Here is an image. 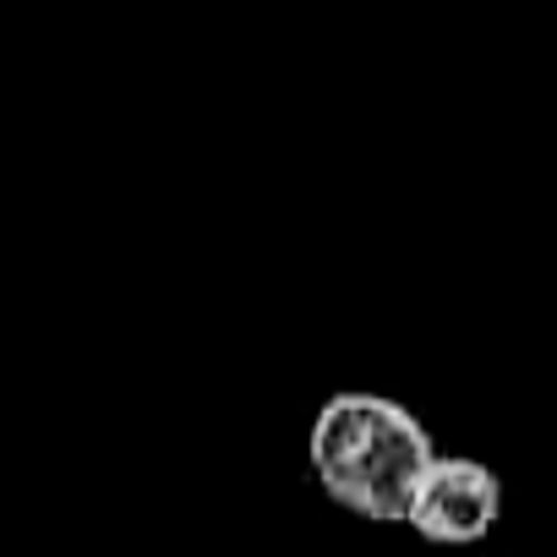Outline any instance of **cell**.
<instances>
[{"label":"cell","mask_w":557,"mask_h":557,"mask_svg":"<svg viewBox=\"0 0 557 557\" xmlns=\"http://www.w3.org/2000/svg\"><path fill=\"white\" fill-rule=\"evenodd\" d=\"M497 513H503L497 475L481 459H459V454H437L410 503V524L426 541H448V546L492 535Z\"/></svg>","instance_id":"7a4b0ae2"},{"label":"cell","mask_w":557,"mask_h":557,"mask_svg":"<svg viewBox=\"0 0 557 557\" xmlns=\"http://www.w3.org/2000/svg\"><path fill=\"white\" fill-rule=\"evenodd\" d=\"M307 459L345 513L394 524L410 519L416 486L432 470L437 448L405 405L383 394H334L312 421Z\"/></svg>","instance_id":"6da1fadb"}]
</instances>
